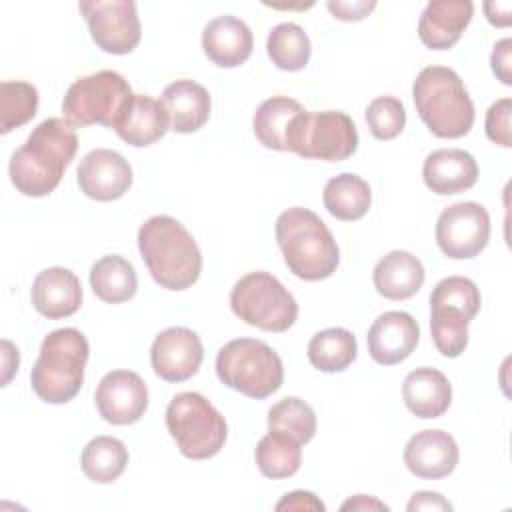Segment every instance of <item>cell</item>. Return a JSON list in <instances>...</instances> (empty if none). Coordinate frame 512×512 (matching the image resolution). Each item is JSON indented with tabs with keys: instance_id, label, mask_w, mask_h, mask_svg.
Wrapping results in <instances>:
<instances>
[{
	"instance_id": "cell-14",
	"label": "cell",
	"mask_w": 512,
	"mask_h": 512,
	"mask_svg": "<svg viewBox=\"0 0 512 512\" xmlns=\"http://www.w3.org/2000/svg\"><path fill=\"white\" fill-rule=\"evenodd\" d=\"M204 358L200 336L184 326L162 330L150 348L154 374L166 382H184L192 378Z\"/></svg>"
},
{
	"instance_id": "cell-40",
	"label": "cell",
	"mask_w": 512,
	"mask_h": 512,
	"mask_svg": "<svg viewBox=\"0 0 512 512\" xmlns=\"http://www.w3.org/2000/svg\"><path fill=\"white\" fill-rule=\"evenodd\" d=\"M326 6L334 14V18H338L342 22H356V20H362L364 16H368L376 8V2H338V0L334 2V0H330Z\"/></svg>"
},
{
	"instance_id": "cell-7",
	"label": "cell",
	"mask_w": 512,
	"mask_h": 512,
	"mask_svg": "<svg viewBox=\"0 0 512 512\" xmlns=\"http://www.w3.org/2000/svg\"><path fill=\"white\" fill-rule=\"evenodd\" d=\"M166 428L190 460L216 456L228 436L224 416L198 392L176 394L166 408Z\"/></svg>"
},
{
	"instance_id": "cell-13",
	"label": "cell",
	"mask_w": 512,
	"mask_h": 512,
	"mask_svg": "<svg viewBox=\"0 0 512 512\" xmlns=\"http://www.w3.org/2000/svg\"><path fill=\"white\" fill-rule=\"evenodd\" d=\"M100 416L114 426L138 422L148 408L146 382L132 370L108 372L94 394Z\"/></svg>"
},
{
	"instance_id": "cell-23",
	"label": "cell",
	"mask_w": 512,
	"mask_h": 512,
	"mask_svg": "<svg viewBox=\"0 0 512 512\" xmlns=\"http://www.w3.org/2000/svg\"><path fill=\"white\" fill-rule=\"evenodd\" d=\"M160 102L168 112L170 130L178 134H192L210 118V94L194 80H176L168 84Z\"/></svg>"
},
{
	"instance_id": "cell-16",
	"label": "cell",
	"mask_w": 512,
	"mask_h": 512,
	"mask_svg": "<svg viewBox=\"0 0 512 512\" xmlns=\"http://www.w3.org/2000/svg\"><path fill=\"white\" fill-rule=\"evenodd\" d=\"M420 326L408 314L390 310L380 314L366 336L370 358L382 366H394L406 360L418 346Z\"/></svg>"
},
{
	"instance_id": "cell-10",
	"label": "cell",
	"mask_w": 512,
	"mask_h": 512,
	"mask_svg": "<svg viewBox=\"0 0 512 512\" xmlns=\"http://www.w3.org/2000/svg\"><path fill=\"white\" fill-rule=\"evenodd\" d=\"M286 146L288 152L302 158L342 162L348 160L358 148L356 124L346 112L340 110H302L298 116H294L288 128Z\"/></svg>"
},
{
	"instance_id": "cell-36",
	"label": "cell",
	"mask_w": 512,
	"mask_h": 512,
	"mask_svg": "<svg viewBox=\"0 0 512 512\" xmlns=\"http://www.w3.org/2000/svg\"><path fill=\"white\" fill-rule=\"evenodd\" d=\"M482 304L480 290L470 278L464 276H448L440 280L432 294H430V306H446L464 312L470 320L478 314Z\"/></svg>"
},
{
	"instance_id": "cell-19",
	"label": "cell",
	"mask_w": 512,
	"mask_h": 512,
	"mask_svg": "<svg viewBox=\"0 0 512 512\" xmlns=\"http://www.w3.org/2000/svg\"><path fill=\"white\" fill-rule=\"evenodd\" d=\"M32 304L48 320L72 316L82 304V286L78 276L64 268L52 266L42 270L32 282Z\"/></svg>"
},
{
	"instance_id": "cell-21",
	"label": "cell",
	"mask_w": 512,
	"mask_h": 512,
	"mask_svg": "<svg viewBox=\"0 0 512 512\" xmlns=\"http://www.w3.org/2000/svg\"><path fill=\"white\" fill-rule=\"evenodd\" d=\"M254 38L248 24L236 16H218L202 30V48L220 68H236L252 54Z\"/></svg>"
},
{
	"instance_id": "cell-20",
	"label": "cell",
	"mask_w": 512,
	"mask_h": 512,
	"mask_svg": "<svg viewBox=\"0 0 512 512\" xmlns=\"http://www.w3.org/2000/svg\"><path fill=\"white\" fill-rule=\"evenodd\" d=\"M422 178L424 184L438 196L460 194L476 184L478 164L466 150L442 148L426 156Z\"/></svg>"
},
{
	"instance_id": "cell-39",
	"label": "cell",
	"mask_w": 512,
	"mask_h": 512,
	"mask_svg": "<svg viewBox=\"0 0 512 512\" xmlns=\"http://www.w3.org/2000/svg\"><path fill=\"white\" fill-rule=\"evenodd\" d=\"M510 52H512V40L510 38H504L500 42H496L492 54H490V66H492V72L494 76L510 86L512 84V72H510Z\"/></svg>"
},
{
	"instance_id": "cell-26",
	"label": "cell",
	"mask_w": 512,
	"mask_h": 512,
	"mask_svg": "<svg viewBox=\"0 0 512 512\" xmlns=\"http://www.w3.org/2000/svg\"><path fill=\"white\" fill-rule=\"evenodd\" d=\"M90 286L102 302L122 304L134 298L138 290L136 270L124 256H102L90 268Z\"/></svg>"
},
{
	"instance_id": "cell-22",
	"label": "cell",
	"mask_w": 512,
	"mask_h": 512,
	"mask_svg": "<svg viewBox=\"0 0 512 512\" xmlns=\"http://www.w3.org/2000/svg\"><path fill=\"white\" fill-rule=\"evenodd\" d=\"M170 126L168 112L160 100L144 94H132L114 132L130 146L144 148L158 142Z\"/></svg>"
},
{
	"instance_id": "cell-25",
	"label": "cell",
	"mask_w": 512,
	"mask_h": 512,
	"mask_svg": "<svg viewBox=\"0 0 512 512\" xmlns=\"http://www.w3.org/2000/svg\"><path fill=\"white\" fill-rule=\"evenodd\" d=\"M422 262L406 250H392L374 266V288L388 300L412 298L424 284Z\"/></svg>"
},
{
	"instance_id": "cell-34",
	"label": "cell",
	"mask_w": 512,
	"mask_h": 512,
	"mask_svg": "<svg viewBox=\"0 0 512 512\" xmlns=\"http://www.w3.org/2000/svg\"><path fill=\"white\" fill-rule=\"evenodd\" d=\"M268 428L280 430L306 444L316 434V412L302 398L288 396L268 410Z\"/></svg>"
},
{
	"instance_id": "cell-44",
	"label": "cell",
	"mask_w": 512,
	"mask_h": 512,
	"mask_svg": "<svg viewBox=\"0 0 512 512\" xmlns=\"http://www.w3.org/2000/svg\"><path fill=\"white\" fill-rule=\"evenodd\" d=\"M2 358H4L2 386H6L10 382V378H12V374L18 370V364H20L18 348H14V344L10 340H2Z\"/></svg>"
},
{
	"instance_id": "cell-45",
	"label": "cell",
	"mask_w": 512,
	"mask_h": 512,
	"mask_svg": "<svg viewBox=\"0 0 512 512\" xmlns=\"http://www.w3.org/2000/svg\"><path fill=\"white\" fill-rule=\"evenodd\" d=\"M342 510H388V506L372 496L366 494H356L354 498L346 500L342 506Z\"/></svg>"
},
{
	"instance_id": "cell-41",
	"label": "cell",
	"mask_w": 512,
	"mask_h": 512,
	"mask_svg": "<svg viewBox=\"0 0 512 512\" xmlns=\"http://www.w3.org/2000/svg\"><path fill=\"white\" fill-rule=\"evenodd\" d=\"M326 506L306 490H294L284 494V498L276 504V510H324Z\"/></svg>"
},
{
	"instance_id": "cell-9",
	"label": "cell",
	"mask_w": 512,
	"mask_h": 512,
	"mask_svg": "<svg viewBox=\"0 0 512 512\" xmlns=\"http://www.w3.org/2000/svg\"><path fill=\"white\" fill-rule=\"evenodd\" d=\"M230 308L240 320L266 332H286L298 318L294 296L264 270L248 272L232 286Z\"/></svg>"
},
{
	"instance_id": "cell-29",
	"label": "cell",
	"mask_w": 512,
	"mask_h": 512,
	"mask_svg": "<svg viewBox=\"0 0 512 512\" xmlns=\"http://www.w3.org/2000/svg\"><path fill=\"white\" fill-rule=\"evenodd\" d=\"M302 444L286 432L270 430L256 444V466L262 476L280 480L290 478L300 470L302 464Z\"/></svg>"
},
{
	"instance_id": "cell-37",
	"label": "cell",
	"mask_w": 512,
	"mask_h": 512,
	"mask_svg": "<svg viewBox=\"0 0 512 512\" xmlns=\"http://www.w3.org/2000/svg\"><path fill=\"white\" fill-rule=\"evenodd\" d=\"M366 124L374 138L392 140L406 126L404 104L394 96H378L366 108Z\"/></svg>"
},
{
	"instance_id": "cell-2",
	"label": "cell",
	"mask_w": 512,
	"mask_h": 512,
	"mask_svg": "<svg viewBox=\"0 0 512 512\" xmlns=\"http://www.w3.org/2000/svg\"><path fill=\"white\" fill-rule=\"evenodd\" d=\"M136 240L150 276L162 288L186 290L200 278V248L176 218L166 214L148 218L140 226Z\"/></svg>"
},
{
	"instance_id": "cell-12",
	"label": "cell",
	"mask_w": 512,
	"mask_h": 512,
	"mask_svg": "<svg viewBox=\"0 0 512 512\" xmlns=\"http://www.w3.org/2000/svg\"><path fill=\"white\" fill-rule=\"evenodd\" d=\"M90 36L108 54H130L140 42V20L132 0L80 2Z\"/></svg>"
},
{
	"instance_id": "cell-30",
	"label": "cell",
	"mask_w": 512,
	"mask_h": 512,
	"mask_svg": "<svg viewBox=\"0 0 512 512\" xmlns=\"http://www.w3.org/2000/svg\"><path fill=\"white\" fill-rule=\"evenodd\" d=\"M356 354V338L346 328L320 330L308 342V360L320 372H342L356 360Z\"/></svg>"
},
{
	"instance_id": "cell-3",
	"label": "cell",
	"mask_w": 512,
	"mask_h": 512,
	"mask_svg": "<svg viewBox=\"0 0 512 512\" xmlns=\"http://www.w3.org/2000/svg\"><path fill=\"white\" fill-rule=\"evenodd\" d=\"M276 242L288 270L308 282L332 276L340 262L336 240L318 214L294 206L276 220Z\"/></svg>"
},
{
	"instance_id": "cell-8",
	"label": "cell",
	"mask_w": 512,
	"mask_h": 512,
	"mask_svg": "<svg viewBox=\"0 0 512 512\" xmlns=\"http://www.w3.org/2000/svg\"><path fill=\"white\" fill-rule=\"evenodd\" d=\"M130 98L132 90L122 74L100 70L70 84L62 100V114L72 126L100 124L114 130Z\"/></svg>"
},
{
	"instance_id": "cell-24",
	"label": "cell",
	"mask_w": 512,
	"mask_h": 512,
	"mask_svg": "<svg viewBox=\"0 0 512 512\" xmlns=\"http://www.w3.org/2000/svg\"><path fill=\"white\" fill-rule=\"evenodd\" d=\"M402 398L414 416L438 418L450 408L452 386L440 370L422 366L404 378Z\"/></svg>"
},
{
	"instance_id": "cell-32",
	"label": "cell",
	"mask_w": 512,
	"mask_h": 512,
	"mask_svg": "<svg viewBox=\"0 0 512 512\" xmlns=\"http://www.w3.org/2000/svg\"><path fill=\"white\" fill-rule=\"evenodd\" d=\"M266 52L276 68L286 72H298L308 64L312 44L302 26L294 22H282L268 32Z\"/></svg>"
},
{
	"instance_id": "cell-5",
	"label": "cell",
	"mask_w": 512,
	"mask_h": 512,
	"mask_svg": "<svg viewBox=\"0 0 512 512\" xmlns=\"http://www.w3.org/2000/svg\"><path fill=\"white\" fill-rule=\"evenodd\" d=\"M88 340L76 328L50 332L40 346V356L30 372L36 396L48 404H66L82 388L88 362Z\"/></svg>"
},
{
	"instance_id": "cell-42",
	"label": "cell",
	"mask_w": 512,
	"mask_h": 512,
	"mask_svg": "<svg viewBox=\"0 0 512 512\" xmlns=\"http://www.w3.org/2000/svg\"><path fill=\"white\" fill-rule=\"evenodd\" d=\"M406 510L408 512H414V510H452V504L438 492H428V490H422V492H414L410 502L406 504Z\"/></svg>"
},
{
	"instance_id": "cell-4",
	"label": "cell",
	"mask_w": 512,
	"mask_h": 512,
	"mask_svg": "<svg viewBox=\"0 0 512 512\" xmlns=\"http://www.w3.org/2000/svg\"><path fill=\"white\" fill-rule=\"evenodd\" d=\"M416 112L438 138H462L474 124V104L460 76L446 66H426L412 84Z\"/></svg>"
},
{
	"instance_id": "cell-27",
	"label": "cell",
	"mask_w": 512,
	"mask_h": 512,
	"mask_svg": "<svg viewBox=\"0 0 512 512\" xmlns=\"http://www.w3.org/2000/svg\"><path fill=\"white\" fill-rule=\"evenodd\" d=\"M304 108L300 106V102H296L294 98L288 96H272L268 100H264L252 118V128L256 138L260 140L262 146L270 148V150H280L286 152V136H288V128L294 120V116H298Z\"/></svg>"
},
{
	"instance_id": "cell-33",
	"label": "cell",
	"mask_w": 512,
	"mask_h": 512,
	"mask_svg": "<svg viewBox=\"0 0 512 512\" xmlns=\"http://www.w3.org/2000/svg\"><path fill=\"white\" fill-rule=\"evenodd\" d=\"M470 318L454 308L430 306V332L434 346L446 358L460 356L468 346Z\"/></svg>"
},
{
	"instance_id": "cell-31",
	"label": "cell",
	"mask_w": 512,
	"mask_h": 512,
	"mask_svg": "<svg viewBox=\"0 0 512 512\" xmlns=\"http://www.w3.org/2000/svg\"><path fill=\"white\" fill-rule=\"evenodd\" d=\"M128 464L126 446L114 436H96L92 438L82 454L80 466L86 478L98 484H110L122 476Z\"/></svg>"
},
{
	"instance_id": "cell-15",
	"label": "cell",
	"mask_w": 512,
	"mask_h": 512,
	"mask_svg": "<svg viewBox=\"0 0 512 512\" xmlns=\"http://www.w3.org/2000/svg\"><path fill=\"white\" fill-rule=\"evenodd\" d=\"M80 190L98 202H112L122 198L132 186V168L128 160L116 150H90L76 170Z\"/></svg>"
},
{
	"instance_id": "cell-17",
	"label": "cell",
	"mask_w": 512,
	"mask_h": 512,
	"mask_svg": "<svg viewBox=\"0 0 512 512\" xmlns=\"http://www.w3.org/2000/svg\"><path fill=\"white\" fill-rule=\"evenodd\" d=\"M458 444L444 430L416 432L404 448L406 468L424 480H440L458 466Z\"/></svg>"
},
{
	"instance_id": "cell-43",
	"label": "cell",
	"mask_w": 512,
	"mask_h": 512,
	"mask_svg": "<svg viewBox=\"0 0 512 512\" xmlns=\"http://www.w3.org/2000/svg\"><path fill=\"white\" fill-rule=\"evenodd\" d=\"M510 2H484L486 20L494 26H510Z\"/></svg>"
},
{
	"instance_id": "cell-6",
	"label": "cell",
	"mask_w": 512,
	"mask_h": 512,
	"mask_svg": "<svg viewBox=\"0 0 512 512\" xmlns=\"http://www.w3.org/2000/svg\"><path fill=\"white\" fill-rule=\"evenodd\" d=\"M216 374L224 386L248 398L262 400L280 390L284 366L266 342L236 338L218 350Z\"/></svg>"
},
{
	"instance_id": "cell-1",
	"label": "cell",
	"mask_w": 512,
	"mask_h": 512,
	"mask_svg": "<svg viewBox=\"0 0 512 512\" xmlns=\"http://www.w3.org/2000/svg\"><path fill=\"white\" fill-rule=\"evenodd\" d=\"M76 148L78 138L70 122L42 120L10 158L8 174L14 188L32 198L50 194L60 184Z\"/></svg>"
},
{
	"instance_id": "cell-35",
	"label": "cell",
	"mask_w": 512,
	"mask_h": 512,
	"mask_svg": "<svg viewBox=\"0 0 512 512\" xmlns=\"http://www.w3.org/2000/svg\"><path fill=\"white\" fill-rule=\"evenodd\" d=\"M38 90L20 80H4L0 84V132L8 134L14 128L24 126L36 116Z\"/></svg>"
},
{
	"instance_id": "cell-18",
	"label": "cell",
	"mask_w": 512,
	"mask_h": 512,
	"mask_svg": "<svg viewBox=\"0 0 512 512\" xmlns=\"http://www.w3.org/2000/svg\"><path fill=\"white\" fill-rule=\"evenodd\" d=\"M472 14L474 4L470 0L428 2L418 22V36L430 50H448L460 40Z\"/></svg>"
},
{
	"instance_id": "cell-28",
	"label": "cell",
	"mask_w": 512,
	"mask_h": 512,
	"mask_svg": "<svg viewBox=\"0 0 512 512\" xmlns=\"http://www.w3.org/2000/svg\"><path fill=\"white\" fill-rule=\"evenodd\" d=\"M370 202V186L358 174L342 172L330 178L324 186V206L338 220H360L368 212Z\"/></svg>"
},
{
	"instance_id": "cell-11",
	"label": "cell",
	"mask_w": 512,
	"mask_h": 512,
	"mask_svg": "<svg viewBox=\"0 0 512 512\" xmlns=\"http://www.w3.org/2000/svg\"><path fill=\"white\" fill-rule=\"evenodd\" d=\"M490 240V216L478 202H458L442 210L436 222V244L454 260L478 256Z\"/></svg>"
},
{
	"instance_id": "cell-38",
	"label": "cell",
	"mask_w": 512,
	"mask_h": 512,
	"mask_svg": "<svg viewBox=\"0 0 512 512\" xmlns=\"http://www.w3.org/2000/svg\"><path fill=\"white\" fill-rule=\"evenodd\" d=\"M510 114H512V100L510 98H500L496 100L488 112H486V136L494 144L502 148L512 146V136H510Z\"/></svg>"
}]
</instances>
